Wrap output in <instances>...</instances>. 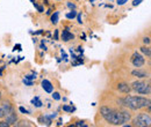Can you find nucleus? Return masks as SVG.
<instances>
[{"mask_svg":"<svg viewBox=\"0 0 151 127\" xmlns=\"http://www.w3.org/2000/svg\"><path fill=\"white\" fill-rule=\"evenodd\" d=\"M55 38H56V39L58 38V31H57V30L55 31Z\"/></svg>","mask_w":151,"mask_h":127,"instance_id":"obj_26","label":"nucleus"},{"mask_svg":"<svg viewBox=\"0 0 151 127\" xmlns=\"http://www.w3.org/2000/svg\"><path fill=\"white\" fill-rule=\"evenodd\" d=\"M141 51H142L144 55H147V57H150L151 55L150 48H148V46H142V48H141Z\"/></svg>","mask_w":151,"mask_h":127,"instance_id":"obj_12","label":"nucleus"},{"mask_svg":"<svg viewBox=\"0 0 151 127\" xmlns=\"http://www.w3.org/2000/svg\"><path fill=\"white\" fill-rule=\"evenodd\" d=\"M17 126H33V124H29V121H26V120H22L18 124H15Z\"/></svg>","mask_w":151,"mask_h":127,"instance_id":"obj_15","label":"nucleus"},{"mask_svg":"<svg viewBox=\"0 0 151 127\" xmlns=\"http://www.w3.org/2000/svg\"><path fill=\"white\" fill-rule=\"evenodd\" d=\"M19 110H20V112H22V113H24V114H26V113H28V111H27V110L24 109L23 106H20Z\"/></svg>","mask_w":151,"mask_h":127,"instance_id":"obj_20","label":"nucleus"},{"mask_svg":"<svg viewBox=\"0 0 151 127\" xmlns=\"http://www.w3.org/2000/svg\"><path fill=\"white\" fill-rule=\"evenodd\" d=\"M143 42H144L145 44H149V43H150V38H149V37H144V38H143Z\"/></svg>","mask_w":151,"mask_h":127,"instance_id":"obj_22","label":"nucleus"},{"mask_svg":"<svg viewBox=\"0 0 151 127\" xmlns=\"http://www.w3.org/2000/svg\"><path fill=\"white\" fill-rule=\"evenodd\" d=\"M52 98L56 99V101H59V99H60V96H59L58 92H54V94H52Z\"/></svg>","mask_w":151,"mask_h":127,"instance_id":"obj_17","label":"nucleus"},{"mask_svg":"<svg viewBox=\"0 0 151 127\" xmlns=\"http://www.w3.org/2000/svg\"><path fill=\"white\" fill-rule=\"evenodd\" d=\"M6 118V123L11 126V125H15L17 124V121H18V117H17V113H14L13 111L8 114V116H6L5 117Z\"/></svg>","mask_w":151,"mask_h":127,"instance_id":"obj_7","label":"nucleus"},{"mask_svg":"<svg viewBox=\"0 0 151 127\" xmlns=\"http://www.w3.org/2000/svg\"><path fill=\"white\" fill-rule=\"evenodd\" d=\"M117 89L121 91V92H124V94H129L132 91V87L127 83H119L117 86Z\"/></svg>","mask_w":151,"mask_h":127,"instance_id":"obj_9","label":"nucleus"},{"mask_svg":"<svg viewBox=\"0 0 151 127\" xmlns=\"http://www.w3.org/2000/svg\"><path fill=\"white\" fill-rule=\"evenodd\" d=\"M132 62L135 67H142V66L145 64V59H144V57L142 55L135 52V53L132 55Z\"/></svg>","mask_w":151,"mask_h":127,"instance_id":"obj_5","label":"nucleus"},{"mask_svg":"<svg viewBox=\"0 0 151 127\" xmlns=\"http://www.w3.org/2000/svg\"><path fill=\"white\" fill-rule=\"evenodd\" d=\"M128 0H117V5H124Z\"/></svg>","mask_w":151,"mask_h":127,"instance_id":"obj_23","label":"nucleus"},{"mask_svg":"<svg viewBox=\"0 0 151 127\" xmlns=\"http://www.w3.org/2000/svg\"><path fill=\"white\" fill-rule=\"evenodd\" d=\"M0 98H1V92H0Z\"/></svg>","mask_w":151,"mask_h":127,"instance_id":"obj_28","label":"nucleus"},{"mask_svg":"<svg viewBox=\"0 0 151 127\" xmlns=\"http://www.w3.org/2000/svg\"><path fill=\"white\" fill-rule=\"evenodd\" d=\"M63 110L66 111V112H71V111H73V108H70V106H68V105H64V106H63Z\"/></svg>","mask_w":151,"mask_h":127,"instance_id":"obj_18","label":"nucleus"},{"mask_svg":"<svg viewBox=\"0 0 151 127\" xmlns=\"http://www.w3.org/2000/svg\"><path fill=\"white\" fill-rule=\"evenodd\" d=\"M8 126H9V125H8L6 121H1V123H0V127H8Z\"/></svg>","mask_w":151,"mask_h":127,"instance_id":"obj_21","label":"nucleus"},{"mask_svg":"<svg viewBox=\"0 0 151 127\" xmlns=\"http://www.w3.org/2000/svg\"><path fill=\"white\" fill-rule=\"evenodd\" d=\"M76 16H77V12H75V11H72V12L66 14V18H75Z\"/></svg>","mask_w":151,"mask_h":127,"instance_id":"obj_16","label":"nucleus"},{"mask_svg":"<svg viewBox=\"0 0 151 127\" xmlns=\"http://www.w3.org/2000/svg\"><path fill=\"white\" fill-rule=\"evenodd\" d=\"M119 102L121 103V105L132 110H139L150 106V99L141 96H127L122 99H119Z\"/></svg>","mask_w":151,"mask_h":127,"instance_id":"obj_2","label":"nucleus"},{"mask_svg":"<svg viewBox=\"0 0 151 127\" xmlns=\"http://www.w3.org/2000/svg\"><path fill=\"white\" fill-rule=\"evenodd\" d=\"M1 71H2V68H1V70H0V75H1Z\"/></svg>","mask_w":151,"mask_h":127,"instance_id":"obj_27","label":"nucleus"},{"mask_svg":"<svg viewBox=\"0 0 151 127\" xmlns=\"http://www.w3.org/2000/svg\"><path fill=\"white\" fill-rule=\"evenodd\" d=\"M42 88L47 91V92H52V90H54V87H52L51 82L48 81V80H43L42 81Z\"/></svg>","mask_w":151,"mask_h":127,"instance_id":"obj_8","label":"nucleus"},{"mask_svg":"<svg viewBox=\"0 0 151 127\" xmlns=\"http://www.w3.org/2000/svg\"><path fill=\"white\" fill-rule=\"evenodd\" d=\"M151 123V118L150 114H147V113H141L138 114L136 118H134L132 120V126H137V127H145V126H150Z\"/></svg>","mask_w":151,"mask_h":127,"instance_id":"obj_4","label":"nucleus"},{"mask_svg":"<svg viewBox=\"0 0 151 127\" xmlns=\"http://www.w3.org/2000/svg\"><path fill=\"white\" fill-rule=\"evenodd\" d=\"M68 6H69L70 8H75V5H72V4H70V2L68 4Z\"/></svg>","mask_w":151,"mask_h":127,"instance_id":"obj_25","label":"nucleus"},{"mask_svg":"<svg viewBox=\"0 0 151 127\" xmlns=\"http://www.w3.org/2000/svg\"><path fill=\"white\" fill-rule=\"evenodd\" d=\"M76 126H86V125L84 124V121H78V123L76 124Z\"/></svg>","mask_w":151,"mask_h":127,"instance_id":"obj_24","label":"nucleus"},{"mask_svg":"<svg viewBox=\"0 0 151 127\" xmlns=\"http://www.w3.org/2000/svg\"><path fill=\"white\" fill-rule=\"evenodd\" d=\"M132 90L142 95H149L151 90L150 83H147L144 81H135L132 84Z\"/></svg>","mask_w":151,"mask_h":127,"instance_id":"obj_3","label":"nucleus"},{"mask_svg":"<svg viewBox=\"0 0 151 127\" xmlns=\"http://www.w3.org/2000/svg\"><path fill=\"white\" fill-rule=\"evenodd\" d=\"M13 111L12 105L8 102H4L0 106V118H5L6 116H8L11 112Z\"/></svg>","mask_w":151,"mask_h":127,"instance_id":"obj_6","label":"nucleus"},{"mask_svg":"<svg viewBox=\"0 0 151 127\" xmlns=\"http://www.w3.org/2000/svg\"><path fill=\"white\" fill-rule=\"evenodd\" d=\"M100 113L102 118L113 125H122L130 120V113L127 111H116L109 106H102L100 109Z\"/></svg>","mask_w":151,"mask_h":127,"instance_id":"obj_1","label":"nucleus"},{"mask_svg":"<svg viewBox=\"0 0 151 127\" xmlns=\"http://www.w3.org/2000/svg\"><path fill=\"white\" fill-rule=\"evenodd\" d=\"M142 1H143V0H134V1H132V6H138Z\"/></svg>","mask_w":151,"mask_h":127,"instance_id":"obj_19","label":"nucleus"},{"mask_svg":"<svg viewBox=\"0 0 151 127\" xmlns=\"http://www.w3.org/2000/svg\"><path fill=\"white\" fill-rule=\"evenodd\" d=\"M58 15H59L58 12H55V13L51 15V22H52V23H57V22H58Z\"/></svg>","mask_w":151,"mask_h":127,"instance_id":"obj_14","label":"nucleus"},{"mask_svg":"<svg viewBox=\"0 0 151 127\" xmlns=\"http://www.w3.org/2000/svg\"><path fill=\"white\" fill-rule=\"evenodd\" d=\"M132 76H136V77H139V79H144V77H148V74H147V73L142 72V71H138V70H136V71H132Z\"/></svg>","mask_w":151,"mask_h":127,"instance_id":"obj_11","label":"nucleus"},{"mask_svg":"<svg viewBox=\"0 0 151 127\" xmlns=\"http://www.w3.org/2000/svg\"><path fill=\"white\" fill-rule=\"evenodd\" d=\"M32 103H33V104H34L35 106H37V108L42 106V102L40 101V98H38V97H35V98L33 99V102H32Z\"/></svg>","mask_w":151,"mask_h":127,"instance_id":"obj_13","label":"nucleus"},{"mask_svg":"<svg viewBox=\"0 0 151 127\" xmlns=\"http://www.w3.org/2000/svg\"><path fill=\"white\" fill-rule=\"evenodd\" d=\"M62 38H63V40L64 42H69V40H71V39H73L75 36L69 31V30H63V34H62Z\"/></svg>","mask_w":151,"mask_h":127,"instance_id":"obj_10","label":"nucleus"}]
</instances>
